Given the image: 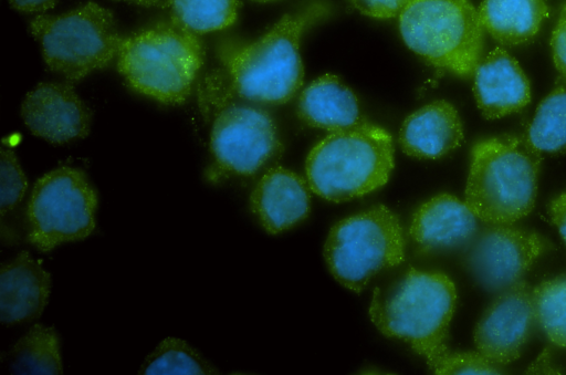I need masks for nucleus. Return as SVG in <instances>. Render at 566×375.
Here are the masks:
<instances>
[{
  "instance_id": "obj_12",
  "label": "nucleus",
  "mask_w": 566,
  "mask_h": 375,
  "mask_svg": "<svg viewBox=\"0 0 566 375\" xmlns=\"http://www.w3.org/2000/svg\"><path fill=\"white\" fill-rule=\"evenodd\" d=\"M532 290L523 279L496 293L474 327L478 352L497 365L516 361L532 335L536 324Z\"/></svg>"
},
{
  "instance_id": "obj_33",
  "label": "nucleus",
  "mask_w": 566,
  "mask_h": 375,
  "mask_svg": "<svg viewBox=\"0 0 566 375\" xmlns=\"http://www.w3.org/2000/svg\"><path fill=\"white\" fill-rule=\"evenodd\" d=\"M254 1H259V2H268V1H273V0H254Z\"/></svg>"
},
{
  "instance_id": "obj_30",
  "label": "nucleus",
  "mask_w": 566,
  "mask_h": 375,
  "mask_svg": "<svg viewBox=\"0 0 566 375\" xmlns=\"http://www.w3.org/2000/svg\"><path fill=\"white\" fill-rule=\"evenodd\" d=\"M548 213L566 244V192L558 195L551 201Z\"/></svg>"
},
{
  "instance_id": "obj_23",
  "label": "nucleus",
  "mask_w": 566,
  "mask_h": 375,
  "mask_svg": "<svg viewBox=\"0 0 566 375\" xmlns=\"http://www.w3.org/2000/svg\"><path fill=\"white\" fill-rule=\"evenodd\" d=\"M143 375H212L218 368L186 341L167 337L146 357Z\"/></svg>"
},
{
  "instance_id": "obj_18",
  "label": "nucleus",
  "mask_w": 566,
  "mask_h": 375,
  "mask_svg": "<svg viewBox=\"0 0 566 375\" xmlns=\"http://www.w3.org/2000/svg\"><path fill=\"white\" fill-rule=\"evenodd\" d=\"M398 142L408 156L439 159L457 149L463 142L459 113L446 100L426 104L406 117Z\"/></svg>"
},
{
  "instance_id": "obj_10",
  "label": "nucleus",
  "mask_w": 566,
  "mask_h": 375,
  "mask_svg": "<svg viewBox=\"0 0 566 375\" xmlns=\"http://www.w3.org/2000/svg\"><path fill=\"white\" fill-rule=\"evenodd\" d=\"M211 163L207 179L251 176L281 149L272 116L263 108L242 102L216 112L210 132Z\"/></svg>"
},
{
  "instance_id": "obj_22",
  "label": "nucleus",
  "mask_w": 566,
  "mask_h": 375,
  "mask_svg": "<svg viewBox=\"0 0 566 375\" xmlns=\"http://www.w3.org/2000/svg\"><path fill=\"white\" fill-rule=\"evenodd\" d=\"M525 137L541 154L566 152V85L555 87L543 98Z\"/></svg>"
},
{
  "instance_id": "obj_4",
  "label": "nucleus",
  "mask_w": 566,
  "mask_h": 375,
  "mask_svg": "<svg viewBox=\"0 0 566 375\" xmlns=\"http://www.w3.org/2000/svg\"><path fill=\"white\" fill-rule=\"evenodd\" d=\"M203 61L199 35L174 20L123 37L116 58L117 69L132 88L168 105L187 101Z\"/></svg>"
},
{
  "instance_id": "obj_19",
  "label": "nucleus",
  "mask_w": 566,
  "mask_h": 375,
  "mask_svg": "<svg viewBox=\"0 0 566 375\" xmlns=\"http://www.w3.org/2000/svg\"><path fill=\"white\" fill-rule=\"evenodd\" d=\"M297 115L308 126L329 133L363 121L356 94L334 74L317 77L301 92Z\"/></svg>"
},
{
  "instance_id": "obj_29",
  "label": "nucleus",
  "mask_w": 566,
  "mask_h": 375,
  "mask_svg": "<svg viewBox=\"0 0 566 375\" xmlns=\"http://www.w3.org/2000/svg\"><path fill=\"white\" fill-rule=\"evenodd\" d=\"M551 46L554 64L560 75L566 80V4L554 28Z\"/></svg>"
},
{
  "instance_id": "obj_15",
  "label": "nucleus",
  "mask_w": 566,
  "mask_h": 375,
  "mask_svg": "<svg viewBox=\"0 0 566 375\" xmlns=\"http://www.w3.org/2000/svg\"><path fill=\"white\" fill-rule=\"evenodd\" d=\"M473 94L481 114L495 119L524 108L531 101V85L518 62L495 48L474 71Z\"/></svg>"
},
{
  "instance_id": "obj_9",
  "label": "nucleus",
  "mask_w": 566,
  "mask_h": 375,
  "mask_svg": "<svg viewBox=\"0 0 566 375\" xmlns=\"http://www.w3.org/2000/svg\"><path fill=\"white\" fill-rule=\"evenodd\" d=\"M97 192L78 168L62 166L40 177L25 210V239L41 252L84 240L96 227Z\"/></svg>"
},
{
  "instance_id": "obj_25",
  "label": "nucleus",
  "mask_w": 566,
  "mask_h": 375,
  "mask_svg": "<svg viewBox=\"0 0 566 375\" xmlns=\"http://www.w3.org/2000/svg\"><path fill=\"white\" fill-rule=\"evenodd\" d=\"M532 298L536 324L553 344L566 347V273L542 281Z\"/></svg>"
},
{
  "instance_id": "obj_11",
  "label": "nucleus",
  "mask_w": 566,
  "mask_h": 375,
  "mask_svg": "<svg viewBox=\"0 0 566 375\" xmlns=\"http://www.w3.org/2000/svg\"><path fill=\"white\" fill-rule=\"evenodd\" d=\"M549 242L512 225L485 223L464 247V264L486 291L499 293L523 280Z\"/></svg>"
},
{
  "instance_id": "obj_3",
  "label": "nucleus",
  "mask_w": 566,
  "mask_h": 375,
  "mask_svg": "<svg viewBox=\"0 0 566 375\" xmlns=\"http://www.w3.org/2000/svg\"><path fill=\"white\" fill-rule=\"evenodd\" d=\"M541 153L526 137L504 135L471 149L465 204L483 223L512 225L534 208Z\"/></svg>"
},
{
  "instance_id": "obj_24",
  "label": "nucleus",
  "mask_w": 566,
  "mask_h": 375,
  "mask_svg": "<svg viewBox=\"0 0 566 375\" xmlns=\"http://www.w3.org/2000/svg\"><path fill=\"white\" fill-rule=\"evenodd\" d=\"M171 20L205 34L231 27L238 18L240 0H171Z\"/></svg>"
},
{
  "instance_id": "obj_17",
  "label": "nucleus",
  "mask_w": 566,
  "mask_h": 375,
  "mask_svg": "<svg viewBox=\"0 0 566 375\" xmlns=\"http://www.w3.org/2000/svg\"><path fill=\"white\" fill-rule=\"evenodd\" d=\"M51 275L23 250L0 268V321L11 326L38 319L48 304Z\"/></svg>"
},
{
  "instance_id": "obj_20",
  "label": "nucleus",
  "mask_w": 566,
  "mask_h": 375,
  "mask_svg": "<svg viewBox=\"0 0 566 375\" xmlns=\"http://www.w3.org/2000/svg\"><path fill=\"white\" fill-rule=\"evenodd\" d=\"M478 12L484 31L510 46L530 42L549 14L545 0H482Z\"/></svg>"
},
{
  "instance_id": "obj_16",
  "label": "nucleus",
  "mask_w": 566,
  "mask_h": 375,
  "mask_svg": "<svg viewBox=\"0 0 566 375\" xmlns=\"http://www.w3.org/2000/svg\"><path fill=\"white\" fill-rule=\"evenodd\" d=\"M310 186L284 167L269 169L250 196V207L261 226L271 235L293 228L311 211Z\"/></svg>"
},
{
  "instance_id": "obj_1",
  "label": "nucleus",
  "mask_w": 566,
  "mask_h": 375,
  "mask_svg": "<svg viewBox=\"0 0 566 375\" xmlns=\"http://www.w3.org/2000/svg\"><path fill=\"white\" fill-rule=\"evenodd\" d=\"M329 4L313 0L284 14L266 33L252 42L223 41L217 49V66L199 88V102L208 115L234 100L280 105L292 100L303 85L300 53L302 34L325 19Z\"/></svg>"
},
{
  "instance_id": "obj_5",
  "label": "nucleus",
  "mask_w": 566,
  "mask_h": 375,
  "mask_svg": "<svg viewBox=\"0 0 566 375\" xmlns=\"http://www.w3.org/2000/svg\"><path fill=\"white\" fill-rule=\"evenodd\" d=\"M394 165L391 135L363 119L319 140L307 155L305 173L313 192L340 202L385 186Z\"/></svg>"
},
{
  "instance_id": "obj_21",
  "label": "nucleus",
  "mask_w": 566,
  "mask_h": 375,
  "mask_svg": "<svg viewBox=\"0 0 566 375\" xmlns=\"http://www.w3.org/2000/svg\"><path fill=\"white\" fill-rule=\"evenodd\" d=\"M13 374L59 375L63 373L60 338L54 327L34 324L8 355Z\"/></svg>"
},
{
  "instance_id": "obj_28",
  "label": "nucleus",
  "mask_w": 566,
  "mask_h": 375,
  "mask_svg": "<svg viewBox=\"0 0 566 375\" xmlns=\"http://www.w3.org/2000/svg\"><path fill=\"white\" fill-rule=\"evenodd\" d=\"M415 0H350L353 6L363 14L389 19L400 13Z\"/></svg>"
},
{
  "instance_id": "obj_7",
  "label": "nucleus",
  "mask_w": 566,
  "mask_h": 375,
  "mask_svg": "<svg viewBox=\"0 0 566 375\" xmlns=\"http://www.w3.org/2000/svg\"><path fill=\"white\" fill-rule=\"evenodd\" d=\"M30 32L46 66L73 85L108 66L123 40L112 11L92 1L60 15L40 14Z\"/></svg>"
},
{
  "instance_id": "obj_32",
  "label": "nucleus",
  "mask_w": 566,
  "mask_h": 375,
  "mask_svg": "<svg viewBox=\"0 0 566 375\" xmlns=\"http://www.w3.org/2000/svg\"><path fill=\"white\" fill-rule=\"evenodd\" d=\"M122 2L134 3L143 7H157V8H166L170 6L171 0H115Z\"/></svg>"
},
{
  "instance_id": "obj_14",
  "label": "nucleus",
  "mask_w": 566,
  "mask_h": 375,
  "mask_svg": "<svg viewBox=\"0 0 566 375\" xmlns=\"http://www.w3.org/2000/svg\"><path fill=\"white\" fill-rule=\"evenodd\" d=\"M478 220L465 201L439 194L415 211L409 236L426 254L464 248L479 229Z\"/></svg>"
},
{
  "instance_id": "obj_26",
  "label": "nucleus",
  "mask_w": 566,
  "mask_h": 375,
  "mask_svg": "<svg viewBox=\"0 0 566 375\" xmlns=\"http://www.w3.org/2000/svg\"><path fill=\"white\" fill-rule=\"evenodd\" d=\"M28 188L27 177L14 152L0 150V216L1 221L21 204Z\"/></svg>"
},
{
  "instance_id": "obj_27",
  "label": "nucleus",
  "mask_w": 566,
  "mask_h": 375,
  "mask_svg": "<svg viewBox=\"0 0 566 375\" xmlns=\"http://www.w3.org/2000/svg\"><path fill=\"white\" fill-rule=\"evenodd\" d=\"M429 368L434 374H501L503 369L480 352H451L440 356Z\"/></svg>"
},
{
  "instance_id": "obj_31",
  "label": "nucleus",
  "mask_w": 566,
  "mask_h": 375,
  "mask_svg": "<svg viewBox=\"0 0 566 375\" xmlns=\"http://www.w3.org/2000/svg\"><path fill=\"white\" fill-rule=\"evenodd\" d=\"M20 12L41 13L52 9L57 0H8Z\"/></svg>"
},
{
  "instance_id": "obj_13",
  "label": "nucleus",
  "mask_w": 566,
  "mask_h": 375,
  "mask_svg": "<svg viewBox=\"0 0 566 375\" xmlns=\"http://www.w3.org/2000/svg\"><path fill=\"white\" fill-rule=\"evenodd\" d=\"M21 117L33 135L61 145L85 138L93 113L73 84L43 82L25 95Z\"/></svg>"
},
{
  "instance_id": "obj_8",
  "label": "nucleus",
  "mask_w": 566,
  "mask_h": 375,
  "mask_svg": "<svg viewBox=\"0 0 566 375\" xmlns=\"http://www.w3.org/2000/svg\"><path fill=\"white\" fill-rule=\"evenodd\" d=\"M406 240L395 212L377 205L335 223L324 244L332 275L346 289L360 292L382 270L405 260Z\"/></svg>"
},
{
  "instance_id": "obj_6",
  "label": "nucleus",
  "mask_w": 566,
  "mask_h": 375,
  "mask_svg": "<svg viewBox=\"0 0 566 375\" xmlns=\"http://www.w3.org/2000/svg\"><path fill=\"white\" fill-rule=\"evenodd\" d=\"M402 40L437 69L473 76L482 60L484 29L470 0H415L399 15Z\"/></svg>"
},
{
  "instance_id": "obj_2",
  "label": "nucleus",
  "mask_w": 566,
  "mask_h": 375,
  "mask_svg": "<svg viewBox=\"0 0 566 375\" xmlns=\"http://www.w3.org/2000/svg\"><path fill=\"white\" fill-rule=\"evenodd\" d=\"M455 304L457 289L446 273L408 268L375 288L369 315L385 336L408 343L430 366L449 351Z\"/></svg>"
}]
</instances>
